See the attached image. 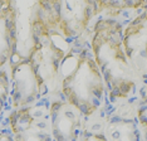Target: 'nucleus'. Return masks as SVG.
Masks as SVG:
<instances>
[{
	"label": "nucleus",
	"mask_w": 147,
	"mask_h": 141,
	"mask_svg": "<svg viewBox=\"0 0 147 141\" xmlns=\"http://www.w3.org/2000/svg\"><path fill=\"white\" fill-rule=\"evenodd\" d=\"M57 82L59 86L57 91H61L67 101L87 117H92L108 105V93L88 37L71 45L61 62Z\"/></svg>",
	"instance_id": "nucleus-1"
},
{
	"label": "nucleus",
	"mask_w": 147,
	"mask_h": 141,
	"mask_svg": "<svg viewBox=\"0 0 147 141\" xmlns=\"http://www.w3.org/2000/svg\"><path fill=\"white\" fill-rule=\"evenodd\" d=\"M49 108L51 95L34 105L13 108L1 123L10 129L14 141H53Z\"/></svg>",
	"instance_id": "nucleus-2"
},
{
	"label": "nucleus",
	"mask_w": 147,
	"mask_h": 141,
	"mask_svg": "<svg viewBox=\"0 0 147 141\" xmlns=\"http://www.w3.org/2000/svg\"><path fill=\"white\" fill-rule=\"evenodd\" d=\"M8 67L11 81V110L34 105L36 101L51 95V88L40 76V68L32 62L29 56L23 57L18 52Z\"/></svg>",
	"instance_id": "nucleus-3"
},
{
	"label": "nucleus",
	"mask_w": 147,
	"mask_h": 141,
	"mask_svg": "<svg viewBox=\"0 0 147 141\" xmlns=\"http://www.w3.org/2000/svg\"><path fill=\"white\" fill-rule=\"evenodd\" d=\"M54 96L49 108L53 141H78L86 125L84 115L68 101Z\"/></svg>",
	"instance_id": "nucleus-4"
},
{
	"label": "nucleus",
	"mask_w": 147,
	"mask_h": 141,
	"mask_svg": "<svg viewBox=\"0 0 147 141\" xmlns=\"http://www.w3.org/2000/svg\"><path fill=\"white\" fill-rule=\"evenodd\" d=\"M18 15L14 0H4L0 4V68L8 67L18 53Z\"/></svg>",
	"instance_id": "nucleus-5"
},
{
	"label": "nucleus",
	"mask_w": 147,
	"mask_h": 141,
	"mask_svg": "<svg viewBox=\"0 0 147 141\" xmlns=\"http://www.w3.org/2000/svg\"><path fill=\"white\" fill-rule=\"evenodd\" d=\"M11 81L9 67L0 68V123L11 111Z\"/></svg>",
	"instance_id": "nucleus-6"
},
{
	"label": "nucleus",
	"mask_w": 147,
	"mask_h": 141,
	"mask_svg": "<svg viewBox=\"0 0 147 141\" xmlns=\"http://www.w3.org/2000/svg\"><path fill=\"white\" fill-rule=\"evenodd\" d=\"M0 141H14L10 129L4 123H0Z\"/></svg>",
	"instance_id": "nucleus-7"
},
{
	"label": "nucleus",
	"mask_w": 147,
	"mask_h": 141,
	"mask_svg": "<svg viewBox=\"0 0 147 141\" xmlns=\"http://www.w3.org/2000/svg\"><path fill=\"white\" fill-rule=\"evenodd\" d=\"M138 93H140V97H141V98H145V97H147V88H146V86H142L141 88L138 89Z\"/></svg>",
	"instance_id": "nucleus-8"
},
{
	"label": "nucleus",
	"mask_w": 147,
	"mask_h": 141,
	"mask_svg": "<svg viewBox=\"0 0 147 141\" xmlns=\"http://www.w3.org/2000/svg\"><path fill=\"white\" fill-rule=\"evenodd\" d=\"M3 1H4V0H0V4H1V3H3Z\"/></svg>",
	"instance_id": "nucleus-9"
}]
</instances>
